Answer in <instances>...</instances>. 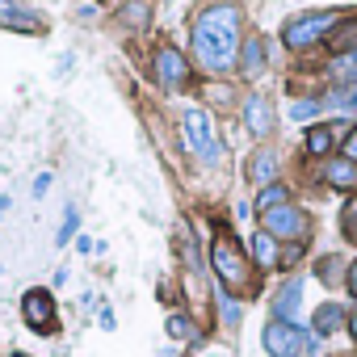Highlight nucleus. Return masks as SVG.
<instances>
[{
	"mask_svg": "<svg viewBox=\"0 0 357 357\" xmlns=\"http://www.w3.org/2000/svg\"><path fill=\"white\" fill-rule=\"evenodd\" d=\"M336 26V9H324V13H298L282 26V43L290 51H307L311 43H319L328 30Z\"/></svg>",
	"mask_w": 357,
	"mask_h": 357,
	"instance_id": "nucleus-2",
	"label": "nucleus"
},
{
	"mask_svg": "<svg viewBox=\"0 0 357 357\" xmlns=\"http://www.w3.org/2000/svg\"><path fill=\"white\" fill-rule=\"evenodd\" d=\"M328 47H332L336 55H349V51L357 47V22H344V26H340V30L328 38Z\"/></svg>",
	"mask_w": 357,
	"mask_h": 357,
	"instance_id": "nucleus-18",
	"label": "nucleus"
},
{
	"mask_svg": "<svg viewBox=\"0 0 357 357\" xmlns=\"http://www.w3.org/2000/svg\"><path fill=\"white\" fill-rule=\"evenodd\" d=\"M143 17H147V0H135V5L122 13V22H130V26H143Z\"/></svg>",
	"mask_w": 357,
	"mask_h": 357,
	"instance_id": "nucleus-24",
	"label": "nucleus"
},
{
	"mask_svg": "<svg viewBox=\"0 0 357 357\" xmlns=\"http://www.w3.org/2000/svg\"><path fill=\"white\" fill-rule=\"evenodd\" d=\"M72 231H76V211H68V215H63V227H59L55 244H68V240H72Z\"/></svg>",
	"mask_w": 357,
	"mask_h": 357,
	"instance_id": "nucleus-26",
	"label": "nucleus"
},
{
	"mask_svg": "<svg viewBox=\"0 0 357 357\" xmlns=\"http://www.w3.org/2000/svg\"><path fill=\"white\" fill-rule=\"evenodd\" d=\"M311 324H315V336H332V332L344 324V311H340L336 303H324V307L315 311V319H311Z\"/></svg>",
	"mask_w": 357,
	"mask_h": 357,
	"instance_id": "nucleus-16",
	"label": "nucleus"
},
{
	"mask_svg": "<svg viewBox=\"0 0 357 357\" xmlns=\"http://www.w3.org/2000/svg\"><path fill=\"white\" fill-rule=\"evenodd\" d=\"M252 257H257L261 269H278V244H273V236H269L265 227L252 236Z\"/></svg>",
	"mask_w": 357,
	"mask_h": 357,
	"instance_id": "nucleus-15",
	"label": "nucleus"
},
{
	"mask_svg": "<svg viewBox=\"0 0 357 357\" xmlns=\"http://www.w3.org/2000/svg\"><path fill=\"white\" fill-rule=\"evenodd\" d=\"M319 114V101H298L294 109H290V118H298V122H307V118H315Z\"/></svg>",
	"mask_w": 357,
	"mask_h": 357,
	"instance_id": "nucleus-25",
	"label": "nucleus"
},
{
	"mask_svg": "<svg viewBox=\"0 0 357 357\" xmlns=\"http://www.w3.org/2000/svg\"><path fill=\"white\" fill-rule=\"evenodd\" d=\"M324 181H328L332 190H357V164H353V160H332V164L324 168Z\"/></svg>",
	"mask_w": 357,
	"mask_h": 357,
	"instance_id": "nucleus-12",
	"label": "nucleus"
},
{
	"mask_svg": "<svg viewBox=\"0 0 357 357\" xmlns=\"http://www.w3.org/2000/svg\"><path fill=\"white\" fill-rule=\"evenodd\" d=\"M265 353L269 357H298L303 353V344H307V336H303V328L298 324H286V319H273V324H265Z\"/></svg>",
	"mask_w": 357,
	"mask_h": 357,
	"instance_id": "nucleus-5",
	"label": "nucleus"
},
{
	"mask_svg": "<svg viewBox=\"0 0 357 357\" xmlns=\"http://www.w3.org/2000/svg\"><path fill=\"white\" fill-rule=\"evenodd\" d=\"M244 126H248L252 135H273V126H278L273 105H269L265 97H248V101H244Z\"/></svg>",
	"mask_w": 357,
	"mask_h": 357,
	"instance_id": "nucleus-10",
	"label": "nucleus"
},
{
	"mask_svg": "<svg viewBox=\"0 0 357 357\" xmlns=\"http://www.w3.org/2000/svg\"><path fill=\"white\" fill-rule=\"evenodd\" d=\"M340 223H344V236H349V240L357 244V198H353V202L344 206V215H340Z\"/></svg>",
	"mask_w": 357,
	"mask_h": 357,
	"instance_id": "nucleus-23",
	"label": "nucleus"
},
{
	"mask_svg": "<svg viewBox=\"0 0 357 357\" xmlns=\"http://www.w3.org/2000/svg\"><path fill=\"white\" fill-rule=\"evenodd\" d=\"M164 328H168V336H172V340H198V328H194L185 315H168V324H164Z\"/></svg>",
	"mask_w": 357,
	"mask_h": 357,
	"instance_id": "nucleus-19",
	"label": "nucleus"
},
{
	"mask_svg": "<svg viewBox=\"0 0 357 357\" xmlns=\"http://www.w3.org/2000/svg\"><path fill=\"white\" fill-rule=\"evenodd\" d=\"M349 332H353V340H357V311L349 315Z\"/></svg>",
	"mask_w": 357,
	"mask_h": 357,
	"instance_id": "nucleus-29",
	"label": "nucleus"
},
{
	"mask_svg": "<svg viewBox=\"0 0 357 357\" xmlns=\"http://www.w3.org/2000/svg\"><path fill=\"white\" fill-rule=\"evenodd\" d=\"M219 311H223V319H227V324H240V303H236L227 290H219Z\"/></svg>",
	"mask_w": 357,
	"mask_h": 357,
	"instance_id": "nucleus-22",
	"label": "nucleus"
},
{
	"mask_svg": "<svg viewBox=\"0 0 357 357\" xmlns=\"http://www.w3.org/2000/svg\"><path fill=\"white\" fill-rule=\"evenodd\" d=\"M332 143H336V126H311L307 130V151L324 155V151H332Z\"/></svg>",
	"mask_w": 357,
	"mask_h": 357,
	"instance_id": "nucleus-17",
	"label": "nucleus"
},
{
	"mask_svg": "<svg viewBox=\"0 0 357 357\" xmlns=\"http://www.w3.org/2000/svg\"><path fill=\"white\" fill-rule=\"evenodd\" d=\"M265 231L273 240H303L307 236V215L298 206H278L265 215Z\"/></svg>",
	"mask_w": 357,
	"mask_h": 357,
	"instance_id": "nucleus-6",
	"label": "nucleus"
},
{
	"mask_svg": "<svg viewBox=\"0 0 357 357\" xmlns=\"http://www.w3.org/2000/svg\"><path fill=\"white\" fill-rule=\"evenodd\" d=\"M349 290H353V298H357V261L349 265Z\"/></svg>",
	"mask_w": 357,
	"mask_h": 357,
	"instance_id": "nucleus-28",
	"label": "nucleus"
},
{
	"mask_svg": "<svg viewBox=\"0 0 357 357\" xmlns=\"http://www.w3.org/2000/svg\"><path fill=\"white\" fill-rule=\"evenodd\" d=\"M0 5H5V0H0Z\"/></svg>",
	"mask_w": 357,
	"mask_h": 357,
	"instance_id": "nucleus-33",
	"label": "nucleus"
},
{
	"mask_svg": "<svg viewBox=\"0 0 357 357\" xmlns=\"http://www.w3.org/2000/svg\"><path fill=\"white\" fill-rule=\"evenodd\" d=\"M328 105H340V109H357V84H344L328 97Z\"/></svg>",
	"mask_w": 357,
	"mask_h": 357,
	"instance_id": "nucleus-21",
	"label": "nucleus"
},
{
	"mask_svg": "<svg viewBox=\"0 0 357 357\" xmlns=\"http://www.w3.org/2000/svg\"><path fill=\"white\" fill-rule=\"evenodd\" d=\"M236 68H240L244 76L261 72V68H265V43H261V38H248V43L240 47V59H236Z\"/></svg>",
	"mask_w": 357,
	"mask_h": 357,
	"instance_id": "nucleus-14",
	"label": "nucleus"
},
{
	"mask_svg": "<svg viewBox=\"0 0 357 357\" xmlns=\"http://www.w3.org/2000/svg\"><path fill=\"white\" fill-rule=\"evenodd\" d=\"M0 26L22 30V34H43V17L30 9H13V5H0Z\"/></svg>",
	"mask_w": 357,
	"mask_h": 357,
	"instance_id": "nucleus-11",
	"label": "nucleus"
},
{
	"mask_svg": "<svg viewBox=\"0 0 357 357\" xmlns=\"http://www.w3.org/2000/svg\"><path fill=\"white\" fill-rule=\"evenodd\" d=\"M17 357H26V353H17Z\"/></svg>",
	"mask_w": 357,
	"mask_h": 357,
	"instance_id": "nucleus-32",
	"label": "nucleus"
},
{
	"mask_svg": "<svg viewBox=\"0 0 357 357\" xmlns=\"http://www.w3.org/2000/svg\"><path fill=\"white\" fill-rule=\"evenodd\" d=\"M181 126H185V147H190L202 164H219V139H215V130H211V118H206L202 109H190Z\"/></svg>",
	"mask_w": 357,
	"mask_h": 357,
	"instance_id": "nucleus-4",
	"label": "nucleus"
},
{
	"mask_svg": "<svg viewBox=\"0 0 357 357\" xmlns=\"http://www.w3.org/2000/svg\"><path fill=\"white\" fill-rule=\"evenodd\" d=\"M5 211H9V198H0V215H5Z\"/></svg>",
	"mask_w": 357,
	"mask_h": 357,
	"instance_id": "nucleus-30",
	"label": "nucleus"
},
{
	"mask_svg": "<svg viewBox=\"0 0 357 357\" xmlns=\"http://www.w3.org/2000/svg\"><path fill=\"white\" fill-rule=\"evenodd\" d=\"M278 172H282V155L278 151H269V147H261V151H252L248 155V176H252V181L257 185H273L278 181Z\"/></svg>",
	"mask_w": 357,
	"mask_h": 357,
	"instance_id": "nucleus-9",
	"label": "nucleus"
},
{
	"mask_svg": "<svg viewBox=\"0 0 357 357\" xmlns=\"http://www.w3.org/2000/svg\"><path fill=\"white\" fill-rule=\"evenodd\" d=\"M22 315H26V324L34 332H51L55 328V298H51V290H30L22 298Z\"/></svg>",
	"mask_w": 357,
	"mask_h": 357,
	"instance_id": "nucleus-7",
	"label": "nucleus"
},
{
	"mask_svg": "<svg viewBox=\"0 0 357 357\" xmlns=\"http://www.w3.org/2000/svg\"><path fill=\"white\" fill-rule=\"evenodd\" d=\"M194 51H198L202 68H211V72L236 68V51H240V9H231V5L206 9L194 22Z\"/></svg>",
	"mask_w": 357,
	"mask_h": 357,
	"instance_id": "nucleus-1",
	"label": "nucleus"
},
{
	"mask_svg": "<svg viewBox=\"0 0 357 357\" xmlns=\"http://www.w3.org/2000/svg\"><path fill=\"white\" fill-rule=\"evenodd\" d=\"M344 160H353V164H357V130L344 139Z\"/></svg>",
	"mask_w": 357,
	"mask_h": 357,
	"instance_id": "nucleus-27",
	"label": "nucleus"
},
{
	"mask_svg": "<svg viewBox=\"0 0 357 357\" xmlns=\"http://www.w3.org/2000/svg\"><path fill=\"white\" fill-rule=\"evenodd\" d=\"M298 298H303V282H298V278H290V282L282 286V294H278V303H273V311H278V319H286V324H294V315H298Z\"/></svg>",
	"mask_w": 357,
	"mask_h": 357,
	"instance_id": "nucleus-13",
	"label": "nucleus"
},
{
	"mask_svg": "<svg viewBox=\"0 0 357 357\" xmlns=\"http://www.w3.org/2000/svg\"><path fill=\"white\" fill-rule=\"evenodd\" d=\"M211 265H215V273H219V282H223L227 290H244V286H248V261L240 257V248H236L227 236L215 240V248H211Z\"/></svg>",
	"mask_w": 357,
	"mask_h": 357,
	"instance_id": "nucleus-3",
	"label": "nucleus"
},
{
	"mask_svg": "<svg viewBox=\"0 0 357 357\" xmlns=\"http://www.w3.org/2000/svg\"><path fill=\"white\" fill-rule=\"evenodd\" d=\"M160 357H172V353H160Z\"/></svg>",
	"mask_w": 357,
	"mask_h": 357,
	"instance_id": "nucleus-31",
	"label": "nucleus"
},
{
	"mask_svg": "<svg viewBox=\"0 0 357 357\" xmlns=\"http://www.w3.org/2000/svg\"><path fill=\"white\" fill-rule=\"evenodd\" d=\"M155 72H160V80H164L168 89H181V84H185V76H190L185 55L176 51V47H160V51H155Z\"/></svg>",
	"mask_w": 357,
	"mask_h": 357,
	"instance_id": "nucleus-8",
	"label": "nucleus"
},
{
	"mask_svg": "<svg viewBox=\"0 0 357 357\" xmlns=\"http://www.w3.org/2000/svg\"><path fill=\"white\" fill-rule=\"evenodd\" d=\"M257 206H261L265 215H269V211H278V206H286V190H282V185H269V190H261Z\"/></svg>",
	"mask_w": 357,
	"mask_h": 357,
	"instance_id": "nucleus-20",
	"label": "nucleus"
}]
</instances>
